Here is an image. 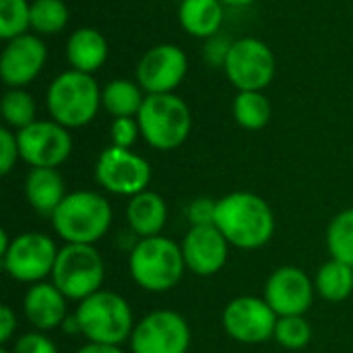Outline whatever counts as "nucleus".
I'll list each match as a JSON object with an SVG mask.
<instances>
[{"mask_svg": "<svg viewBox=\"0 0 353 353\" xmlns=\"http://www.w3.org/2000/svg\"><path fill=\"white\" fill-rule=\"evenodd\" d=\"M215 228L225 236L230 246L259 250L275 234V213L263 196L238 190L217 201Z\"/></svg>", "mask_w": 353, "mask_h": 353, "instance_id": "nucleus-1", "label": "nucleus"}, {"mask_svg": "<svg viewBox=\"0 0 353 353\" xmlns=\"http://www.w3.org/2000/svg\"><path fill=\"white\" fill-rule=\"evenodd\" d=\"M112 205L95 190H74L54 211L52 228L66 244L95 246L112 228Z\"/></svg>", "mask_w": 353, "mask_h": 353, "instance_id": "nucleus-2", "label": "nucleus"}, {"mask_svg": "<svg viewBox=\"0 0 353 353\" xmlns=\"http://www.w3.org/2000/svg\"><path fill=\"white\" fill-rule=\"evenodd\" d=\"M46 108L50 118L64 128H83L93 122L101 108V89L93 74L68 68L50 81Z\"/></svg>", "mask_w": 353, "mask_h": 353, "instance_id": "nucleus-3", "label": "nucleus"}, {"mask_svg": "<svg viewBox=\"0 0 353 353\" xmlns=\"http://www.w3.org/2000/svg\"><path fill=\"white\" fill-rule=\"evenodd\" d=\"M128 271L132 281L151 294L174 290L186 271L182 246L165 236L139 240L128 256Z\"/></svg>", "mask_w": 353, "mask_h": 353, "instance_id": "nucleus-4", "label": "nucleus"}, {"mask_svg": "<svg viewBox=\"0 0 353 353\" xmlns=\"http://www.w3.org/2000/svg\"><path fill=\"white\" fill-rule=\"evenodd\" d=\"M74 316L79 321L81 335L91 343L122 345L124 341H130L137 325L130 304L110 290H99L79 302Z\"/></svg>", "mask_w": 353, "mask_h": 353, "instance_id": "nucleus-5", "label": "nucleus"}, {"mask_svg": "<svg viewBox=\"0 0 353 353\" xmlns=\"http://www.w3.org/2000/svg\"><path fill=\"white\" fill-rule=\"evenodd\" d=\"M137 120L143 141L157 151L182 147L192 130L190 108L176 93L147 95Z\"/></svg>", "mask_w": 353, "mask_h": 353, "instance_id": "nucleus-6", "label": "nucleus"}, {"mask_svg": "<svg viewBox=\"0 0 353 353\" xmlns=\"http://www.w3.org/2000/svg\"><path fill=\"white\" fill-rule=\"evenodd\" d=\"M105 263L99 250L91 244H64L52 271V283L68 298V302H83L85 298L103 290Z\"/></svg>", "mask_w": 353, "mask_h": 353, "instance_id": "nucleus-7", "label": "nucleus"}, {"mask_svg": "<svg viewBox=\"0 0 353 353\" xmlns=\"http://www.w3.org/2000/svg\"><path fill=\"white\" fill-rule=\"evenodd\" d=\"M277 70V60L269 43L259 37H240L232 41L223 72L236 91H265Z\"/></svg>", "mask_w": 353, "mask_h": 353, "instance_id": "nucleus-8", "label": "nucleus"}, {"mask_svg": "<svg viewBox=\"0 0 353 353\" xmlns=\"http://www.w3.org/2000/svg\"><path fill=\"white\" fill-rule=\"evenodd\" d=\"M56 242L41 232H25L12 238L8 250L0 256L4 273L19 283H39L52 277L56 259Z\"/></svg>", "mask_w": 353, "mask_h": 353, "instance_id": "nucleus-9", "label": "nucleus"}, {"mask_svg": "<svg viewBox=\"0 0 353 353\" xmlns=\"http://www.w3.org/2000/svg\"><path fill=\"white\" fill-rule=\"evenodd\" d=\"M95 182L110 194L130 199L143 190H149L151 165L132 149L110 145L95 161Z\"/></svg>", "mask_w": 353, "mask_h": 353, "instance_id": "nucleus-10", "label": "nucleus"}, {"mask_svg": "<svg viewBox=\"0 0 353 353\" xmlns=\"http://www.w3.org/2000/svg\"><path fill=\"white\" fill-rule=\"evenodd\" d=\"M190 327L176 310H153L137 321L130 335L132 353H188Z\"/></svg>", "mask_w": 353, "mask_h": 353, "instance_id": "nucleus-11", "label": "nucleus"}, {"mask_svg": "<svg viewBox=\"0 0 353 353\" xmlns=\"http://www.w3.org/2000/svg\"><path fill=\"white\" fill-rule=\"evenodd\" d=\"M277 321L279 316L267 300L256 296H238L230 300L221 314L223 331L244 345H259L273 339Z\"/></svg>", "mask_w": 353, "mask_h": 353, "instance_id": "nucleus-12", "label": "nucleus"}, {"mask_svg": "<svg viewBox=\"0 0 353 353\" xmlns=\"http://www.w3.org/2000/svg\"><path fill=\"white\" fill-rule=\"evenodd\" d=\"M21 161L29 168H60L72 153L70 130L50 120H35L17 132Z\"/></svg>", "mask_w": 353, "mask_h": 353, "instance_id": "nucleus-13", "label": "nucleus"}, {"mask_svg": "<svg viewBox=\"0 0 353 353\" xmlns=\"http://www.w3.org/2000/svg\"><path fill=\"white\" fill-rule=\"evenodd\" d=\"M188 72V56L176 43H157L137 62L134 81L147 95L176 93Z\"/></svg>", "mask_w": 353, "mask_h": 353, "instance_id": "nucleus-14", "label": "nucleus"}, {"mask_svg": "<svg viewBox=\"0 0 353 353\" xmlns=\"http://www.w3.org/2000/svg\"><path fill=\"white\" fill-rule=\"evenodd\" d=\"M314 281L294 265L275 269L265 283V300L277 316H304L314 302Z\"/></svg>", "mask_w": 353, "mask_h": 353, "instance_id": "nucleus-15", "label": "nucleus"}, {"mask_svg": "<svg viewBox=\"0 0 353 353\" xmlns=\"http://www.w3.org/2000/svg\"><path fill=\"white\" fill-rule=\"evenodd\" d=\"M48 62L46 41L35 33L8 39L0 54V77L8 89H25L31 85Z\"/></svg>", "mask_w": 353, "mask_h": 353, "instance_id": "nucleus-16", "label": "nucleus"}, {"mask_svg": "<svg viewBox=\"0 0 353 353\" xmlns=\"http://www.w3.org/2000/svg\"><path fill=\"white\" fill-rule=\"evenodd\" d=\"M186 271L199 277L217 275L230 256V242L215 225L190 228L182 240Z\"/></svg>", "mask_w": 353, "mask_h": 353, "instance_id": "nucleus-17", "label": "nucleus"}, {"mask_svg": "<svg viewBox=\"0 0 353 353\" xmlns=\"http://www.w3.org/2000/svg\"><path fill=\"white\" fill-rule=\"evenodd\" d=\"M68 298L52 283L39 281L29 285L23 298V314L35 331L60 329L68 319Z\"/></svg>", "mask_w": 353, "mask_h": 353, "instance_id": "nucleus-18", "label": "nucleus"}, {"mask_svg": "<svg viewBox=\"0 0 353 353\" xmlns=\"http://www.w3.org/2000/svg\"><path fill=\"white\" fill-rule=\"evenodd\" d=\"M110 48L105 35L95 27H79L66 41V60L72 70L93 74L108 60Z\"/></svg>", "mask_w": 353, "mask_h": 353, "instance_id": "nucleus-19", "label": "nucleus"}, {"mask_svg": "<svg viewBox=\"0 0 353 353\" xmlns=\"http://www.w3.org/2000/svg\"><path fill=\"white\" fill-rule=\"evenodd\" d=\"M25 199L39 215L52 217L58 205L64 201L66 184L56 168H31L25 176Z\"/></svg>", "mask_w": 353, "mask_h": 353, "instance_id": "nucleus-20", "label": "nucleus"}, {"mask_svg": "<svg viewBox=\"0 0 353 353\" xmlns=\"http://www.w3.org/2000/svg\"><path fill=\"white\" fill-rule=\"evenodd\" d=\"M165 221H168V205L161 194L153 190H143L128 199L126 223L128 230L141 240L161 236Z\"/></svg>", "mask_w": 353, "mask_h": 353, "instance_id": "nucleus-21", "label": "nucleus"}, {"mask_svg": "<svg viewBox=\"0 0 353 353\" xmlns=\"http://www.w3.org/2000/svg\"><path fill=\"white\" fill-rule=\"evenodd\" d=\"M225 17V6L219 0H182L178 21L182 29L196 39H209L219 33Z\"/></svg>", "mask_w": 353, "mask_h": 353, "instance_id": "nucleus-22", "label": "nucleus"}, {"mask_svg": "<svg viewBox=\"0 0 353 353\" xmlns=\"http://www.w3.org/2000/svg\"><path fill=\"white\" fill-rule=\"evenodd\" d=\"M147 93L132 79H114L101 89V108L112 118H137Z\"/></svg>", "mask_w": 353, "mask_h": 353, "instance_id": "nucleus-23", "label": "nucleus"}, {"mask_svg": "<svg viewBox=\"0 0 353 353\" xmlns=\"http://www.w3.org/2000/svg\"><path fill=\"white\" fill-rule=\"evenodd\" d=\"M314 288L316 294L331 304L345 302L353 294V267L337 259H329L316 271Z\"/></svg>", "mask_w": 353, "mask_h": 353, "instance_id": "nucleus-24", "label": "nucleus"}, {"mask_svg": "<svg viewBox=\"0 0 353 353\" xmlns=\"http://www.w3.org/2000/svg\"><path fill=\"white\" fill-rule=\"evenodd\" d=\"M232 114L238 126L246 130H261L269 124L273 108L265 91H238L232 103Z\"/></svg>", "mask_w": 353, "mask_h": 353, "instance_id": "nucleus-25", "label": "nucleus"}, {"mask_svg": "<svg viewBox=\"0 0 353 353\" xmlns=\"http://www.w3.org/2000/svg\"><path fill=\"white\" fill-rule=\"evenodd\" d=\"M70 10L64 0H33L31 2V33L39 37L58 35L66 29Z\"/></svg>", "mask_w": 353, "mask_h": 353, "instance_id": "nucleus-26", "label": "nucleus"}, {"mask_svg": "<svg viewBox=\"0 0 353 353\" xmlns=\"http://www.w3.org/2000/svg\"><path fill=\"white\" fill-rule=\"evenodd\" d=\"M2 118L6 122V126L14 132L27 128L29 124H33L37 118V105L33 95L27 89H6V93L2 95Z\"/></svg>", "mask_w": 353, "mask_h": 353, "instance_id": "nucleus-27", "label": "nucleus"}, {"mask_svg": "<svg viewBox=\"0 0 353 353\" xmlns=\"http://www.w3.org/2000/svg\"><path fill=\"white\" fill-rule=\"evenodd\" d=\"M327 248L331 259L353 267V207L331 219L327 228Z\"/></svg>", "mask_w": 353, "mask_h": 353, "instance_id": "nucleus-28", "label": "nucleus"}, {"mask_svg": "<svg viewBox=\"0 0 353 353\" xmlns=\"http://www.w3.org/2000/svg\"><path fill=\"white\" fill-rule=\"evenodd\" d=\"M29 31H31V2L0 0V37L8 41Z\"/></svg>", "mask_w": 353, "mask_h": 353, "instance_id": "nucleus-29", "label": "nucleus"}, {"mask_svg": "<svg viewBox=\"0 0 353 353\" xmlns=\"http://www.w3.org/2000/svg\"><path fill=\"white\" fill-rule=\"evenodd\" d=\"M273 339L292 352L304 350L312 339V327L306 316H279Z\"/></svg>", "mask_w": 353, "mask_h": 353, "instance_id": "nucleus-30", "label": "nucleus"}, {"mask_svg": "<svg viewBox=\"0 0 353 353\" xmlns=\"http://www.w3.org/2000/svg\"><path fill=\"white\" fill-rule=\"evenodd\" d=\"M139 139H143V137H141V126H139L137 118H112L110 141L114 147L132 149Z\"/></svg>", "mask_w": 353, "mask_h": 353, "instance_id": "nucleus-31", "label": "nucleus"}, {"mask_svg": "<svg viewBox=\"0 0 353 353\" xmlns=\"http://www.w3.org/2000/svg\"><path fill=\"white\" fill-rule=\"evenodd\" d=\"M12 353H60L56 343L43 331H31L21 335L12 343Z\"/></svg>", "mask_w": 353, "mask_h": 353, "instance_id": "nucleus-32", "label": "nucleus"}, {"mask_svg": "<svg viewBox=\"0 0 353 353\" xmlns=\"http://www.w3.org/2000/svg\"><path fill=\"white\" fill-rule=\"evenodd\" d=\"M19 159H21V153H19L17 132L10 130L8 126L0 128V174L8 176Z\"/></svg>", "mask_w": 353, "mask_h": 353, "instance_id": "nucleus-33", "label": "nucleus"}, {"mask_svg": "<svg viewBox=\"0 0 353 353\" xmlns=\"http://www.w3.org/2000/svg\"><path fill=\"white\" fill-rule=\"evenodd\" d=\"M215 213H217V201L209 199V196L194 199L186 209V217L190 221V228L215 225Z\"/></svg>", "mask_w": 353, "mask_h": 353, "instance_id": "nucleus-34", "label": "nucleus"}, {"mask_svg": "<svg viewBox=\"0 0 353 353\" xmlns=\"http://www.w3.org/2000/svg\"><path fill=\"white\" fill-rule=\"evenodd\" d=\"M230 48H232V41L223 35H213L205 41V60L209 66H219L223 68L225 60H228V54H230Z\"/></svg>", "mask_w": 353, "mask_h": 353, "instance_id": "nucleus-35", "label": "nucleus"}, {"mask_svg": "<svg viewBox=\"0 0 353 353\" xmlns=\"http://www.w3.org/2000/svg\"><path fill=\"white\" fill-rule=\"evenodd\" d=\"M14 333H17V312L8 304H2L0 306V343L6 345Z\"/></svg>", "mask_w": 353, "mask_h": 353, "instance_id": "nucleus-36", "label": "nucleus"}, {"mask_svg": "<svg viewBox=\"0 0 353 353\" xmlns=\"http://www.w3.org/2000/svg\"><path fill=\"white\" fill-rule=\"evenodd\" d=\"M77 353H126L120 345H110V343H91L87 341L83 347H79Z\"/></svg>", "mask_w": 353, "mask_h": 353, "instance_id": "nucleus-37", "label": "nucleus"}, {"mask_svg": "<svg viewBox=\"0 0 353 353\" xmlns=\"http://www.w3.org/2000/svg\"><path fill=\"white\" fill-rule=\"evenodd\" d=\"M64 333H68V335H81V327H79V321H77V316L72 314V316H68L64 323H62V327H60Z\"/></svg>", "mask_w": 353, "mask_h": 353, "instance_id": "nucleus-38", "label": "nucleus"}, {"mask_svg": "<svg viewBox=\"0 0 353 353\" xmlns=\"http://www.w3.org/2000/svg\"><path fill=\"white\" fill-rule=\"evenodd\" d=\"M223 6H232V8H244V6H250L254 4L256 0H219Z\"/></svg>", "mask_w": 353, "mask_h": 353, "instance_id": "nucleus-39", "label": "nucleus"}, {"mask_svg": "<svg viewBox=\"0 0 353 353\" xmlns=\"http://www.w3.org/2000/svg\"><path fill=\"white\" fill-rule=\"evenodd\" d=\"M10 242H12V238L8 236V232H6V230H2V232H0V256L8 250Z\"/></svg>", "mask_w": 353, "mask_h": 353, "instance_id": "nucleus-40", "label": "nucleus"}, {"mask_svg": "<svg viewBox=\"0 0 353 353\" xmlns=\"http://www.w3.org/2000/svg\"><path fill=\"white\" fill-rule=\"evenodd\" d=\"M0 353H12V352H10V350H6V347H2V350H0Z\"/></svg>", "mask_w": 353, "mask_h": 353, "instance_id": "nucleus-41", "label": "nucleus"}]
</instances>
